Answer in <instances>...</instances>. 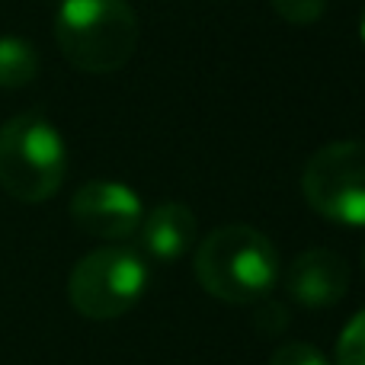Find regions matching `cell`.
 <instances>
[{
  "label": "cell",
  "mask_w": 365,
  "mask_h": 365,
  "mask_svg": "<svg viewBox=\"0 0 365 365\" xmlns=\"http://www.w3.org/2000/svg\"><path fill=\"white\" fill-rule=\"evenodd\" d=\"M192 266L202 289L227 304L257 302L269 295L279 279L276 247L250 225H227L212 231L195 250Z\"/></svg>",
  "instance_id": "cell-1"
},
{
  "label": "cell",
  "mask_w": 365,
  "mask_h": 365,
  "mask_svg": "<svg viewBox=\"0 0 365 365\" xmlns=\"http://www.w3.org/2000/svg\"><path fill=\"white\" fill-rule=\"evenodd\" d=\"M61 55L87 74H113L138 48V16L128 0H64L55 13Z\"/></svg>",
  "instance_id": "cell-2"
},
{
  "label": "cell",
  "mask_w": 365,
  "mask_h": 365,
  "mask_svg": "<svg viewBox=\"0 0 365 365\" xmlns=\"http://www.w3.org/2000/svg\"><path fill=\"white\" fill-rule=\"evenodd\" d=\"M68 173L64 138L45 115H13L0 128V189L16 202L36 205L61 189Z\"/></svg>",
  "instance_id": "cell-3"
},
{
  "label": "cell",
  "mask_w": 365,
  "mask_h": 365,
  "mask_svg": "<svg viewBox=\"0 0 365 365\" xmlns=\"http://www.w3.org/2000/svg\"><path fill=\"white\" fill-rule=\"evenodd\" d=\"M148 289V263L128 247H100L74 266L68 298L90 321H113L132 311Z\"/></svg>",
  "instance_id": "cell-4"
},
{
  "label": "cell",
  "mask_w": 365,
  "mask_h": 365,
  "mask_svg": "<svg viewBox=\"0 0 365 365\" xmlns=\"http://www.w3.org/2000/svg\"><path fill=\"white\" fill-rule=\"evenodd\" d=\"M302 189L327 221L365 227V141H334L314 151L304 164Z\"/></svg>",
  "instance_id": "cell-5"
},
{
  "label": "cell",
  "mask_w": 365,
  "mask_h": 365,
  "mask_svg": "<svg viewBox=\"0 0 365 365\" xmlns=\"http://www.w3.org/2000/svg\"><path fill=\"white\" fill-rule=\"evenodd\" d=\"M141 195L115 180H93L71 199V218L81 231L100 240H128L141 225Z\"/></svg>",
  "instance_id": "cell-6"
},
{
  "label": "cell",
  "mask_w": 365,
  "mask_h": 365,
  "mask_svg": "<svg viewBox=\"0 0 365 365\" xmlns=\"http://www.w3.org/2000/svg\"><path fill=\"white\" fill-rule=\"evenodd\" d=\"M285 289L304 308H334L349 289V266L340 253L314 247L292 263Z\"/></svg>",
  "instance_id": "cell-7"
},
{
  "label": "cell",
  "mask_w": 365,
  "mask_h": 365,
  "mask_svg": "<svg viewBox=\"0 0 365 365\" xmlns=\"http://www.w3.org/2000/svg\"><path fill=\"white\" fill-rule=\"evenodd\" d=\"M138 244L158 263H177L195 240V215L182 202H164L141 215Z\"/></svg>",
  "instance_id": "cell-8"
},
{
  "label": "cell",
  "mask_w": 365,
  "mask_h": 365,
  "mask_svg": "<svg viewBox=\"0 0 365 365\" xmlns=\"http://www.w3.org/2000/svg\"><path fill=\"white\" fill-rule=\"evenodd\" d=\"M38 74V55L26 38L0 36V87L19 90Z\"/></svg>",
  "instance_id": "cell-9"
},
{
  "label": "cell",
  "mask_w": 365,
  "mask_h": 365,
  "mask_svg": "<svg viewBox=\"0 0 365 365\" xmlns=\"http://www.w3.org/2000/svg\"><path fill=\"white\" fill-rule=\"evenodd\" d=\"M336 365H365V311L343 327L336 343Z\"/></svg>",
  "instance_id": "cell-10"
},
{
  "label": "cell",
  "mask_w": 365,
  "mask_h": 365,
  "mask_svg": "<svg viewBox=\"0 0 365 365\" xmlns=\"http://www.w3.org/2000/svg\"><path fill=\"white\" fill-rule=\"evenodd\" d=\"M269 4L279 16L295 26L314 23V19H321V13L327 10V0H269Z\"/></svg>",
  "instance_id": "cell-11"
},
{
  "label": "cell",
  "mask_w": 365,
  "mask_h": 365,
  "mask_svg": "<svg viewBox=\"0 0 365 365\" xmlns=\"http://www.w3.org/2000/svg\"><path fill=\"white\" fill-rule=\"evenodd\" d=\"M269 365H330V362L324 359L321 349L308 346V343H285V346H279L272 353Z\"/></svg>",
  "instance_id": "cell-12"
},
{
  "label": "cell",
  "mask_w": 365,
  "mask_h": 365,
  "mask_svg": "<svg viewBox=\"0 0 365 365\" xmlns=\"http://www.w3.org/2000/svg\"><path fill=\"white\" fill-rule=\"evenodd\" d=\"M359 36H362V42H365V6H362V13H359Z\"/></svg>",
  "instance_id": "cell-13"
},
{
  "label": "cell",
  "mask_w": 365,
  "mask_h": 365,
  "mask_svg": "<svg viewBox=\"0 0 365 365\" xmlns=\"http://www.w3.org/2000/svg\"><path fill=\"white\" fill-rule=\"evenodd\" d=\"M362 266H365V250H362Z\"/></svg>",
  "instance_id": "cell-14"
}]
</instances>
